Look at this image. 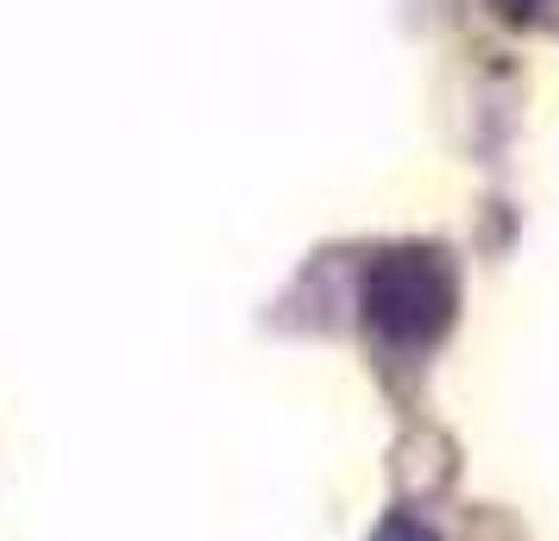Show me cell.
Returning a JSON list of instances; mask_svg holds the SVG:
<instances>
[{
  "label": "cell",
  "instance_id": "cell-2",
  "mask_svg": "<svg viewBox=\"0 0 559 541\" xmlns=\"http://www.w3.org/2000/svg\"><path fill=\"white\" fill-rule=\"evenodd\" d=\"M378 541H440V536H433L428 522H415V516H390L378 529Z\"/></svg>",
  "mask_w": 559,
  "mask_h": 541
},
{
  "label": "cell",
  "instance_id": "cell-1",
  "mask_svg": "<svg viewBox=\"0 0 559 541\" xmlns=\"http://www.w3.org/2000/svg\"><path fill=\"white\" fill-rule=\"evenodd\" d=\"M365 321L390 346H433L453 321V271L428 246H396L365 271Z\"/></svg>",
  "mask_w": 559,
  "mask_h": 541
}]
</instances>
